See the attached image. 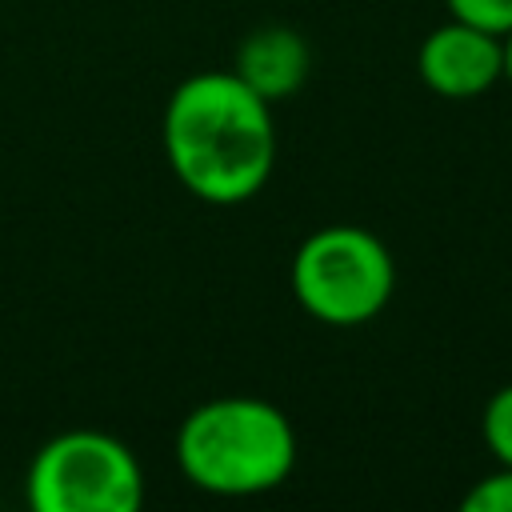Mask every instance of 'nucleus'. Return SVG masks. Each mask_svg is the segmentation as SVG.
I'll return each mask as SVG.
<instances>
[{
    "mask_svg": "<svg viewBox=\"0 0 512 512\" xmlns=\"http://www.w3.org/2000/svg\"><path fill=\"white\" fill-rule=\"evenodd\" d=\"M288 284L296 304L328 328L376 320L396 292V264L380 236L360 224H324L292 256Z\"/></svg>",
    "mask_w": 512,
    "mask_h": 512,
    "instance_id": "7ed1b4c3",
    "label": "nucleus"
},
{
    "mask_svg": "<svg viewBox=\"0 0 512 512\" xmlns=\"http://www.w3.org/2000/svg\"><path fill=\"white\" fill-rule=\"evenodd\" d=\"M176 464L200 492L260 496L296 468V428L272 400L216 396L180 420Z\"/></svg>",
    "mask_w": 512,
    "mask_h": 512,
    "instance_id": "f03ea898",
    "label": "nucleus"
},
{
    "mask_svg": "<svg viewBox=\"0 0 512 512\" xmlns=\"http://www.w3.org/2000/svg\"><path fill=\"white\" fill-rule=\"evenodd\" d=\"M500 40H504V80L512 84V28H508Z\"/></svg>",
    "mask_w": 512,
    "mask_h": 512,
    "instance_id": "9d476101",
    "label": "nucleus"
},
{
    "mask_svg": "<svg viewBox=\"0 0 512 512\" xmlns=\"http://www.w3.org/2000/svg\"><path fill=\"white\" fill-rule=\"evenodd\" d=\"M444 4H448V16L452 20L476 24L484 32L504 36L512 28V0H444Z\"/></svg>",
    "mask_w": 512,
    "mask_h": 512,
    "instance_id": "1a4fd4ad",
    "label": "nucleus"
},
{
    "mask_svg": "<svg viewBox=\"0 0 512 512\" xmlns=\"http://www.w3.org/2000/svg\"><path fill=\"white\" fill-rule=\"evenodd\" d=\"M24 496L32 512H136L144 472L136 452L96 428H72L40 444Z\"/></svg>",
    "mask_w": 512,
    "mask_h": 512,
    "instance_id": "20e7f679",
    "label": "nucleus"
},
{
    "mask_svg": "<svg viewBox=\"0 0 512 512\" xmlns=\"http://www.w3.org/2000/svg\"><path fill=\"white\" fill-rule=\"evenodd\" d=\"M480 436L488 444V452L512 468V384L496 388L480 412Z\"/></svg>",
    "mask_w": 512,
    "mask_h": 512,
    "instance_id": "0eeeda50",
    "label": "nucleus"
},
{
    "mask_svg": "<svg viewBox=\"0 0 512 512\" xmlns=\"http://www.w3.org/2000/svg\"><path fill=\"white\" fill-rule=\"evenodd\" d=\"M160 140L172 176L204 204L252 200L276 164L272 104L236 72H196L164 104Z\"/></svg>",
    "mask_w": 512,
    "mask_h": 512,
    "instance_id": "f257e3e1",
    "label": "nucleus"
},
{
    "mask_svg": "<svg viewBox=\"0 0 512 512\" xmlns=\"http://www.w3.org/2000/svg\"><path fill=\"white\" fill-rule=\"evenodd\" d=\"M460 508H468V512H512V468L500 464L496 472L480 476V480L464 492Z\"/></svg>",
    "mask_w": 512,
    "mask_h": 512,
    "instance_id": "6e6552de",
    "label": "nucleus"
},
{
    "mask_svg": "<svg viewBox=\"0 0 512 512\" xmlns=\"http://www.w3.org/2000/svg\"><path fill=\"white\" fill-rule=\"evenodd\" d=\"M420 80L444 100H476L504 80V40L464 20H448L420 40Z\"/></svg>",
    "mask_w": 512,
    "mask_h": 512,
    "instance_id": "39448f33",
    "label": "nucleus"
},
{
    "mask_svg": "<svg viewBox=\"0 0 512 512\" xmlns=\"http://www.w3.org/2000/svg\"><path fill=\"white\" fill-rule=\"evenodd\" d=\"M308 68H312L308 40L296 28H288V24L252 28L240 40L236 64H232V72L268 104L296 96L300 84L308 80Z\"/></svg>",
    "mask_w": 512,
    "mask_h": 512,
    "instance_id": "423d86ee",
    "label": "nucleus"
}]
</instances>
